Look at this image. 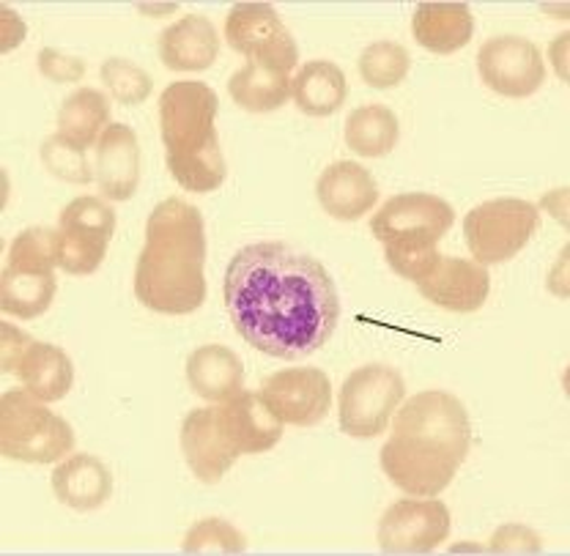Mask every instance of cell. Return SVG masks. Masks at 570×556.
Listing matches in <instances>:
<instances>
[{
	"label": "cell",
	"instance_id": "obj_21",
	"mask_svg": "<svg viewBox=\"0 0 570 556\" xmlns=\"http://www.w3.org/2000/svg\"><path fill=\"white\" fill-rule=\"evenodd\" d=\"M52 494L71 510H97L110 499L112 475L97 455H69L52 471Z\"/></svg>",
	"mask_w": 570,
	"mask_h": 556
},
{
	"label": "cell",
	"instance_id": "obj_4",
	"mask_svg": "<svg viewBox=\"0 0 570 556\" xmlns=\"http://www.w3.org/2000/svg\"><path fill=\"white\" fill-rule=\"evenodd\" d=\"M217 108V93L198 80L170 82L159 97V129L168 170L187 192H214L228 176L214 127Z\"/></svg>",
	"mask_w": 570,
	"mask_h": 556
},
{
	"label": "cell",
	"instance_id": "obj_26",
	"mask_svg": "<svg viewBox=\"0 0 570 556\" xmlns=\"http://www.w3.org/2000/svg\"><path fill=\"white\" fill-rule=\"evenodd\" d=\"M110 127V102L97 88H77L58 112V135L80 146L82 151L99 143Z\"/></svg>",
	"mask_w": 570,
	"mask_h": 556
},
{
	"label": "cell",
	"instance_id": "obj_12",
	"mask_svg": "<svg viewBox=\"0 0 570 556\" xmlns=\"http://www.w3.org/2000/svg\"><path fill=\"white\" fill-rule=\"evenodd\" d=\"M450 510L436 496H414L387 507L379 520V548L390 556L431 554L450 535Z\"/></svg>",
	"mask_w": 570,
	"mask_h": 556
},
{
	"label": "cell",
	"instance_id": "obj_6",
	"mask_svg": "<svg viewBox=\"0 0 570 556\" xmlns=\"http://www.w3.org/2000/svg\"><path fill=\"white\" fill-rule=\"evenodd\" d=\"M56 230L28 228L11 241L9 260L0 275V310L31 321L50 310L56 299Z\"/></svg>",
	"mask_w": 570,
	"mask_h": 556
},
{
	"label": "cell",
	"instance_id": "obj_33",
	"mask_svg": "<svg viewBox=\"0 0 570 556\" xmlns=\"http://www.w3.org/2000/svg\"><path fill=\"white\" fill-rule=\"evenodd\" d=\"M491 554H540L543 546H540V537L534 535L532 529L521 524H508L499 526L489 543Z\"/></svg>",
	"mask_w": 570,
	"mask_h": 556
},
{
	"label": "cell",
	"instance_id": "obj_23",
	"mask_svg": "<svg viewBox=\"0 0 570 556\" xmlns=\"http://www.w3.org/2000/svg\"><path fill=\"white\" fill-rule=\"evenodd\" d=\"M412 33L428 52L450 56L472 41L474 17L466 3H420L412 17Z\"/></svg>",
	"mask_w": 570,
	"mask_h": 556
},
{
	"label": "cell",
	"instance_id": "obj_24",
	"mask_svg": "<svg viewBox=\"0 0 570 556\" xmlns=\"http://www.w3.org/2000/svg\"><path fill=\"white\" fill-rule=\"evenodd\" d=\"M14 376L36 398L45 404H56V400L67 398L71 384H75V365H71L69 354L52 342L33 340L17 363Z\"/></svg>",
	"mask_w": 570,
	"mask_h": 556
},
{
	"label": "cell",
	"instance_id": "obj_27",
	"mask_svg": "<svg viewBox=\"0 0 570 556\" xmlns=\"http://www.w3.org/2000/svg\"><path fill=\"white\" fill-rule=\"evenodd\" d=\"M228 93L242 110L275 112L291 97V75L261 63H247L228 80Z\"/></svg>",
	"mask_w": 570,
	"mask_h": 556
},
{
	"label": "cell",
	"instance_id": "obj_13",
	"mask_svg": "<svg viewBox=\"0 0 570 556\" xmlns=\"http://www.w3.org/2000/svg\"><path fill=\"white\" fill-rule=\"evenodd\" d=\"M480 80L499 97H532L546 80V63L538 44L521 37H494L478 52Z\"/></svg>",
	"mask_w": 570,
	"mask_h": 556
},
{
	"label": "cell",
	"instance_id": "obj_14",
	"mask_svg": "<svg viewBox=\"0 0 570 556\" xmlns=\"http://www.w3.org/2000/svg\"><path fill=\"white\" fill-rule=\"evenodd\" d=\"M261 400L283 425L311 428L330 414L332 384L318 368H288L272 373L258 389Z\"/></svg>",
	"mask_w": 570,
	"mask_h": 556
},
{
	"label": "cell",
	"instance_id": "obj_1",
	"mask_svg": "<svg viewBox=\"0 0 570 556\" xmlns=\"http://www.w3.org/2000/svg\"><path fill=\"white\" fill-rule=\"evenodd\" d=\"M223 294L236 335L275 359L316 354L341 318L330 271L281 241L242 247L225 269Z\"/></svg>",
	"mask_w": 570,
	"mask_h": 556
},
{
	"label": "cell",
	"instance_id": "obj_17",
	"mask_svg": "<svg viewBox=\"0 0 570 556\" xmlns=\"http://www.w3.org/2000/svg\"><path fill=\"white\" fill-rule=\"evenodd\" d=\"M97 185L107 200L132 198L140 185V143L127 123H110L97 143Z\"/></svg>",
	"mask_w": 570,
	"mask_h": 556
},
{
	"label": "cell",
	"instance_id": "obj_22",
	"mask_svg": "<svg viewBox=\"0 0 570 556\" xmlns=\"http://www.w3.org/2000/svg\"><path fill=\"white\" fill-rule=\"evenodd\" d=\"M187 381L193 393L209 404H225L242 393L245 365L230 348L209 342V346H200L189 354Z\"/></svg>",
	"mask_w": 570,
	"mask_h": 556
},
{
	"label": "cell",
	"instance_id": "obj_5",
	"mask_svg": "<svg viewBox=\"0 0 570 556\" xmlns=\"http://www.w3.org/2000/svg\"><path fill=\"white\" fill-rule=\"evenodd\" d=\"M455 211L448 200L428 192H403L373 215L371 234L384 245V258L395 275L420 282L431 275L436 245L453 228Z\"/></svg>",
	"mask_w": 570,
	"mask_h": 556
},
{
	"label": "cell",
	"instance_id": "obj_10",
	"mask_svg": "<svg viewBox=\"0 0 570 556\" xmlns=\"http://www.w3.org/2000/svg\"><path fill=\"white\" fill-rule=\"evenodd\" d=\"M112 234H116V211L102 198H91V195L75 198L58 220V269L75 277L94 275L102 266Z\"/></svg>",
	"mask_w": 570,
	"mask_h": 556
},
{
	"label": "cell",
	"instance_id": "obj_7",
	"mask_svg": "<svg viewBox=\"0 0 570 556\" xmlns=\"http://www.w3.org/2000/svg\"><path fill=\"white\" fill-rule=\"evenodd\" d=\"M75 449V430L28 389L0 398V455L17 464H56Z\"/></svg>",
	"mask_w": 570,
	"mask_h": 556
},
{
	"label": "cell",
	"instance_id": "obj_35",
	"mask_svg": "<svg viewBox=\"0 0 570 556\" xmlns=\"http://www.w3.org/2000/svg\"><path fill=\"white\" fill-rule=\"evenodd\" d=\"M0 335H3V340H0V368H3V373H14L17 363H20V357L33 340L26 332L11 327V324H3Z\"/></svg>",
	"mask_w": 570,
	"mask_h": 556
},
{
	"label": "cell",
	"instance_id": "obj_3",
	"mask_svg": "<svg viewBox=\"0 0 570 556\" xmlns=\"http://www.w3.org/2000/svg\"><path fill=\"white\" fill-rule=\"evenodd\" d=\"M206 228L193 203L168 198L148 215L135 266V297L163 316H189L206 301Z\"/></svg>",
	"mask_w": 570,
	"mask_h": 556
},
{
	"label": "cell",
	"instance_id": "obj_2",
	"mask_svg": "<svg viewBox=\"0 0 570 556\" xmlns=\"http://www.w3.org/2000/svg\"><path fill=\"white\" fill-rule=\"evenodd\" d=\"M469 447L466 406L444 389H425L397 408L382 447V469L403 494L439 496L453 483Z\"/></svg>",
	"mask_w": 570,
	"mask_h": 556
},
{
	"label": "cell",
	"instance_id": "obj_19",
	"mask_svg": "<svg viewBox=\"0 0 570 556\" xmlns=\"http://www.w3.org/2000/svg\"><path fill=\"white\" fill-rule=\"evenodd\" d=\"M316 195L326 215L341 222H356L376 206L379 185L371 170L343 159L318 176Z\"/></svg>",
	"mask_w": 570,
	"mask_h": 556
},
{
	"label": "cell",
	"instance_id": "obj_15",
	"mask_svg": "<svg viewBox=\"0 0 570 556\" xmlns=\"http://www.w3.org/2000/svg\"><path fill=\"white\" fill-rule=\"evenodd\" d=\"M414 286L428 301H433L442 310L474 312L489 299L491 275L489 266L478 264V260L442 256L431 269V275Z\"/></svg>",
	"mask_w": 570,
	"mask_h": 556
},
{
	"label": "cell",
	"instance_id": "obj_9",
	"mask_svg": "<svg viewBox=\"0 0 570 556\" xmlns=\"http://www.w3.org/2000/svg\"><path fill=\"white\" fill-rule=\"evenodd\" d=\"M406 398L403 376L390 365H362L341 387V428L354 439L384 434Z\"/></svg>",
	"mask_w": 570,
	"mask_h": 556
},
{
	"label": "cell",
	"instance_id": "obj_31",
	"mask_svg": "<svg viewBox=\"0 0 570 556\" xmlns=\"http://www.w3.org/2000/svg\"><path fill=\"white\" fill-rule=\"evenodd\" d=\"M41 162L56 179L69 181V185H91L97 179L86 151L58 132L41 143Z\"/></svg>",
	"mask_w": 570,
	"mask_h": 556
},
{
	"label": "cell",
	"instance_id": "obj_32",
	"mask_svg": "<svg viewBox=\"0 0 570 556\" xmlns=\"http://www.w3.org/2000/svg\"><path fill=\"white\" fill-rule=\"evenodd\" d=\"M102 82L110 88L112 99L129 108H138L154 91V80L127 58H107L102 63Z\"/></svg>",
	"mask_w": 570,
	"mask_h": 556
},
{
	"label": "cell",
	"instance_id": "obj_20",
	"mask_svg": "<svg viewBox=\"0 0 570 556\" xmlns=\"http://www.w3.org/2000/svg\"><path fill=\"white\" fill-rule=\"evenodd\" d=\"M217 56L219 33L204 14L181 17L159 37V58L170 72H204Z\"/></svg>",
	"mask_w": 570,
	"mask_h": 556
},
{
	"label": "cell",
	"instance_id": "obj_34",
	"mask_svg": "<svg viewBox=\"0 0 570 556\" xmlns=\"http://www.w3.org/2000/svg\"><path fill=\"white\" fill-rule=\"evenodd\" d=\"M36 67H39V72L52 82H80L82 77H86V63H82L80 58L63 56L56 47L39 50Z\"/></svg>",
	"mask_w": 570,
	"mask_h": 556
},
{
	"label": "cell",
	"instance_id": "obj_8",
	"mask_svg": "<svg viewBox=\"0 0 570 556\" xmlns=\"http://www.w3.org/2000/svg\"><path fill=\"white\" fill-rule=\"evenodd\" d=\"M540 225L538 206L521 198H497L474 206L463 217V236L472 258L483 266L515 258Z\"/></svg>",
	"mask_w": 570,
	"mask_h": 556
},
{
	"label": "cell",
	"instance_id": "obj_29",
	"mask_svg": "<svg viewBox=\"0 0 570 556\" xmlns=\"http://www.w3.org/2000/svg\"><path fill=\"white\" fill-rule=\"evenodd\" d=\"M412 58H409L406 47L395 44V41H376V44L365 47L360 56V75L371 88H395L406 80Z\"/></svg>",
	"mask_w": 570,
	"mask_h": 556
},
{
	"label": "cell",
	"instance_id": "obj_28",
	"mask_svg": "<svg viewBox=\"0 0 570 556\" xmlns=\"http://www.w3.org/2000/svg\"><path fill=\"white\" fill-rule=\"evenodd\" d=\"M401 138L395 112L384 105H365L346 118V146L367 159L387 157Z\"/></svg>",
	"mask_w": 570,
	"mask_h": 556
},
{
	"label": "cell",
	"instance_id": "obj_25",
	"mask_svg": "<svg viewBox=\"0 0 570 556\" xmlns=\"http://www.w3.org/2000/svg\"><path fill=\"white\" fill-rule=\"evenodd\" d=\"M291 97L296 108L313 118H324L346 105V75L332 61H307L291 80Z\"/></svg>",
	"mask_w": 570,
	"mask_h": 556
},
{
	"label": "cell",
	"instance_id": "obj_30",
	"mask_svg": "<svg viewBox=\"0 0 570 556\" xmlns=\"http://www.w3.org/2000/svg\"><path fill=\"white\" fill-rule=\"evenodd\" d=\"M184 554L195 556V554H225V556H234V554H245L247 552V540L234 524L223 518H204L187 532L184 537Z\"/></svg>",
	"mask_w": 570,
	"mask_h": 556
},
{
	"label": "cell",
	"instance_id": "obj_18",
	"mask_svg": "<svg viewBox=\"0 0 570 556\" xmlns=\"http://www.w3.org/2000/svg\"><path fill=\"white\" fill-rule=\"evenodd\" d=\"M217 417L239 455L269 453L283 439V423L258 393H239L236 398L217 404Z\"/></svg>",
	"mask_w": 570,
	"mask_h": 556
},
{
	"label": "cell",
	"instance_id": "obj_16",
	"mask_svg": "<svg viewBox=\"0 0 570 556\" xmlns=\"http://www.w3.org/2000/svg\"><path fill=\"white\" fill-rule=\"evenodd\" d=\"M181 453L189 469L200 483L214 485L228 475L239 453L230 445L223 423L217 417V404L195 408L181 423Z\"/></svg>",
	"mask_w": 570,
	"mask_h": 556
},
{
	"label": "cell",
	"instance_id": "obj_11",
	"mask_svg": "<svg viewBox=\"0 0 570 556\" xmlns=\"http://www.w3.org/2000/svg\"><path fill=\"white\" fill-rule=\"evenodd\" d=\"M225 39L247 63L294 72L299 63L296 41L269 3H236L225 20Z\"/></svg>",
	"mask_w": 570,
	"mask_h": 556
},
{
	"label": "cell",
	"instance_id": "obj_36",
	"mask_svg": "<svg viewBox=\"0 0 570 556\" xmlns=\"http://www.w3.org/2000/svg\"><path fill=\"white\" fill-rule=\"evenodd\" d=\"M26 37V22L14 14L11 9H3V47L0 50L9 52L11 47H17Z\"/></svg>",
	"mask_w": 570,
	"mask_h": 556
}]
</instances>
